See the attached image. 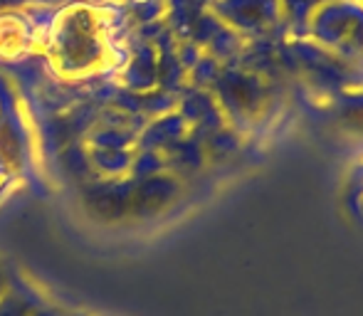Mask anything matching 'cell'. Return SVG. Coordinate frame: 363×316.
Returning <instances> with one entry per match:
<instances>
[]
</instances>
